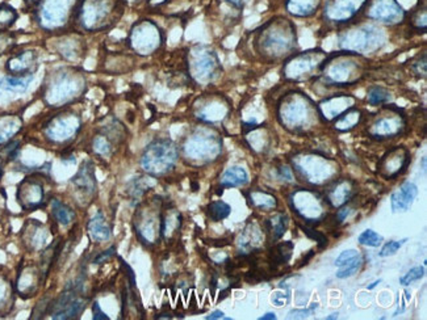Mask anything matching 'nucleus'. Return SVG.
Masks as SVG:
<instances>
[{
  "label": "nucleus",
  "instance_id": "22",
  "mask_svg": "<svg viewBox=\"0 0 427 320\" xmlns=\"http://www.w3.org/2000/svg\"><path fill=\"white\" fill-rule=\"evenodd\" d=\"M229 113V104L222 97H212L206 100L199 110L196 112V117L206 123H217L225 120Z\"/></svg>",
  "mask_w": 427,
  "mask_h": 320
},
{
  "label": "nucleus",
  "instance_id": "56",
  "mask_svg": "<svg viewBox=\"0 0 427 320\" xmlns=\"http://www.w3.org/2000/svg\"><path fill=\"white\" fill-rule=\"evenodd\" d=\"M206 320H215V319H225V320H232V318H228V317H225V314L220 311V310H217V311H213L210 315H208L206 318Z\"/></svg>",
  "mask_w": 427,
  "mask_h": 320
},
{
  "label": "nucleus",
  "instance_id": "2",
  "mask_svg": "<svg viewBox=\"0 0 427 320\" xmlns=\"http://www.w3.org/2000/svg\"><path fill=\"white\" fill-rule=\"evenodd\" d=\"M255 44L263 57L278 60L296 45V28L284 17L272 19L258 31Z\"/></svg>",
  "mask_w": 427,
  "mask_h": 320
},
{
  "label": "nucleus",
  "instance_id": "62",
  "mask_svg": "<svg viewBox=\"0 0 427 320\" xmlns=\"http://www.w3.org/2000/svg\"><path fill=\"white\" fill-rule=\"evenodd\" d=\"M27 4H29V5H36L40 0H24Z\"/></svg>",
  "mask_w": 427,
  "mask_h": 320
},
{
  "label": "nucleus",
  "instance_id": "7",
  "mask_svg": "<svg viewBox=\"0 0 427 320\" xmlns=\"http://www.w3.org/2000/svg\"><path fill=\"white\" fill-rule=\"evenodd\" d=\"M179 150L171 139L158 138L150 142L143 150L141 167L150 176L159 177L169 173L175 167Z\"/></svg>",
  "mask_w": 427,
  "mask_h": 320
},
{
  "label": "nucleus",
  "instance_id": "18",
  "mask_svg": "<svg viewBox=\"0 0 427 320\" xmlns=\"http://www.w3.org/2000/svg\"><path fill=\"white\" fill-rule=\"evenodd\" d=\"M160 223L162 214H153L151 212L140 210L134 218V229L141 243L153 245L157 243L160 236Z\"/></svg>",
  "mask_w": 427,
  "mask_h": 320
},
{
  "label": "nucleus",
  "instance_id": "48",
  "mask_svg": "<svg viewBox=\"0 0 427 320\" xmlns=\"http://www.w3.org/2000/svg\"><path fill=\"white\" fill-rule=\"evenodd\" d=\"M361 256V254L356 251V249H347V251H343L337 259H335V265L337 267H343V265H346L348 264L350 261H352V260L356 259V258H359Z\"/></svg>",
  "mask_w": 427,
  "mask_h": 320
},
{
  "label": "nucleus",
  "instance_id": "20",
  "mask_svg": "<svg viewBox=\"0 0 427 320\" xmlns=\"http://www.w3.org/2000/svg\"><path fill=\"white\" fill-rule=\"evenodd\" d=\"M38 69V54L36 50H23L12 56L7 63L5 70L10 75L25 77V75H36Z\"/></svg>",
  "mask_w": 427,
  "mask_h": 320
},
{
  "label": "nucleus",
  "instance_id": "41",
  "mask_svg": "<svg viewBox=\"0 0 427 320\" xmlns=\"http://www.w3.org/2000/svg\"><path fill=\"white\" fill-rule=\"evenodd\" d=\"M411 24L418 31H422V33L426 32V1H418L417 7L413 10L411 15Z\"/></svg>",
  "mask_w": 427,
  "mask_h": 320
},
{
  "label": "nucleus",
  "instance_id": "14",
  "mask_svg": "<svg viewBox=\"0 0 427 320\" xmlns=\"http://www.w3.org/2000/svg\"><path fill=\"white\" fill-rule=\"evenodd\" d=\"M80 282L71 284L53 302L50 315L53 319H78L87 307V298L80 294Z\"/></svg>",
  "mask_w": 427,
  "mask_h": 320
},
{
  "label": "nucleus",
  "instance_id": "28",
  "mask_svg": "<svg viewBox=\"0 0 427 320\" xmlns=\"http://www.w3.org/2000/svg\"><path fill=\"white\" fill-rule=\"evenodd\" d=\"M50 213H51V217L54 218V221L64 227L70 226L77 218L75 212L67 204L62 202L61 199H51Z\"/></svg>",
  "mask_w": 427,
  "mask_h": 320
},
{
  "label": "nucleus",
  "instance_id": "12",
  "mask_svg": "<svg viewBox=\"0 0 427 320\" xmlns=\"http://www.w3.org/2000/svg\"><path fill=\"white\" fill-rule=\"evenodd\" d=\"M328 54L322 50H309L292 56L283 66V75L289 80H304L319 73Z\"/></svg>",
  "mask_w": 427,
  "mask_h": 320
},
{
  "label": "nucleus",
  "instance_id": "23",
  "mask_svg": "<svg viewBox=\"0 0 427 320\" xmlns=\"http://www.w3.org/2000/svg\"><path fill=\"white\" fill-rule=\"evenodd\" d=\"M418 196V186L411 182L402 184L391 196V208L393 213L408 212Z\"/></svg>",
  "mask_w": 427,
  "mask_h": 320
},
{
  "label": "nucleus",
  "instance_id": "16",
  "mask_svg": "<svg viewBox=\"0 0 427 320\" xmlns=\"http://www.w3.org/2000/svg\"><path fill=\"white\" fill-rule=\"evenodd\" d=\"M364 14L374 21L397 25L406 19V12L397 0H367Z\"/></svg>",
  "mask_w": 427,
  "mask_h": 320
},
{
  "label": "nucleus",
  "instance_id": "55",
  "mask_svg": "<svg viewBox=\"0 0 427 320\" xmlns=\"http://www.w3.org/2000/svg\"><path fill=\"white\" fill-rule=\"evenodd\" d=\"M8 298V290H7V285L5 282L0 281V307L3 306V304L7 301Z\"/></svg>",
  "mask_w": 427,
  "mask_h": 320
},
{
  "label": "nucleus",
  "instance_id": "13",
  "mask_svg": "<svg viewBox=\"0 0 427 320\" xmlns=\"http://www.w3.org/2000/svg\"><path fill=\"white\" fill-rule=\"evenodd\" d=\"M82 127V119L77 113L64 112L53 116L44 125V136L54 145H64L78 136Z\"/></svg>",
  "mask_w": 427,
  "mask_h": 320
},
{
  "label": "nucleus",
  "instance_id": "8",
  "mask_svg": "<svg viewBox=\"0 0 427 320\" xmlns=\"http://www.w3.org/2000/svg\"><path fill=\"white\" fill-rule=\"evenodd\" d=\"M222 150L221 137L210 127H199L184 140L183 153L187 159L197 163L215 160Z\"/></svg>",
  "mask_w": 427,
  "mask_h": 320
},
{
  "label": "nucleus",
  "instance_id": "53",
  "mask_svg": "<svg viewBox=\"0 0 427 320\" xmlns=\"http://www.w3.org/2000/svg\"><path fill=\"white\" fill-rule=\"evenodd\" d=\"M93 315H94L93 317L94 320H110V317L104 311H101V308L97 302L93 304Z\"/></svg>",
  "mask_w": 427,
  "mask_h": 320
},
{
  "label": "nucleus",
  "instance_id": "30",
  "mask_svg": "<svg viewBox=\"0 0 427 320\" xmlns=\"http://www.w3.org/2000/svg\"><path fill=\"white\" fill-rule=\"evenodd\" d=\"M34 80V75L16 77V75H5L0 80V90L12 93H23L27 91Z\"/></svg>",
  "mask_w": 427,
  "mask_h": 320
},
{
  "label": "nucleus",
  "instance_id": "32",
  "mask_svg": "<svg viewBox=\"0 0 427 320\" xmlns=\"http://www.w3.org/2000/svg\"><path fill=\"white\" fill-rule=\"evenodd\" d=\"M48 230L45 229L41 223L33 222L31 225H28V232H27L25 242L32 249H40V248L45 247L48 243Z\"/></svg>",
  "mask_w": 427,
  "mask_h": 320
},
{
  "label": "nucleus",
  "instance_id": "4",
  "mask_svg": "<svg viewBox=\"0 0 427 320\" xmlns=\"http://www.w3.org/2000/svg\"><path fill=\"white\" fill-rule=\"evenodd\" d=\"M364 63L362 54L345 50L328 56L319 73L328 86H352L363 77Z\"/></svg>",
  "mask_w": 427,
  "mask_h": 320
},
{
  "label": "nucleus",
  "instance_id": "36",
  "mask_svg": "<svg viewBox=\"0 0 427 320\" xmlns=\"http://www.w3.org/2000/svg\"><path fill=\"white\" fill-rule=\"evenodd\" d=\"M91 147H93V151L99 156H103V158L110 156L113 151V139H111L107 133L97 134L93 139Z\"/></svg>",
  "mask_w": 427,
  "mask_h": 320
},
{
  "label": "nucleus",
  "instance_id": "54",
  "mask_svg": "<svg viewBox=\"0 0 427 320\" xmlns=\"http://www.w3.org/2000/svg\"><path fill=\"white\" fill-rule=\"evenodd\" d=\"M351 213H352V209H351L350 206H345V208H342L341 210H338V213H337L338 222H343Z\"/></svg>",
  "mask_w": 427,
  "mask_h": 320
},
{
  "label": "nucleus",
  "instance_id": "52",
  "mask_svg": "<svg viewBox=\"0 0 427 320\" xmlns=\"http://www.w3.org/2000/svg\"><path fill=\"white\" fill-rule=\"evenodd\" d=\"M304 230V232L309 236V238H312V239H316V242L319 243V247L322 248V247H325L326 244H328V241H326V238L322 235V234H319L318 231H315V230L308 229V227H302Z\"/></svg>",
  "mask_w": 427,
  "mask_h": 320
},
{
  "label": "nucleus",
  "instance_id": "42",
  "mask_svg": "<svg viewBox=\"0 0 427 320\" xmlns=\"http://www.w3.org/2000/svg\"><path fill=\"white\" fill-rule=\"evenodd\" d=\"M384 242V238L374 230H364L363 232L358 236V243L365 247H374L378 248Z\"/></svg>",
  "mask_w": 427,
  "mask_h": 320
},
{
  "label": "nucleus",
  "instance_id": "11",
  "mask_svg": "<svg viewBox=\"0 0 427 320\" xmlns=\"http://www.w3.org/2000/svg\"><path fill=\"white\" fill-rule=\"evenodd\" d=\"M129 47L138 56H151L163 44V33L151 20L137 21L129 33Z\"/></svg>",
  "mask_w": 427,
  "mask_h": 320
},
{
  "label": "nucleus",
  "instance_id": "5",
  "mask_svg": "<svg viewBox=\"0 0 427 320\" xmlns=\"http://www.w3.org/2000/svg\"><path fill=\"white\" fill-rule=\"evenodd\" d=\"M317 117H321L318 107L306 95L300 92L288 93L279 104L278 119L284 127L292 132L299 133L305 130Z\"/></svg>",
  "mask_w": 427,
  "mask_h": 320
},
{
  "label": "nucleus",
  "instance_id": "63",
  "mask_svg": "<svg viewBox=\"0 0 427 320\" xmlns=\"http://www.w3.org/2000/svg\"><path fill=\"white\" fill-rule=\"evenodd\" d=\"M0 209H1V206H0ZM0 212H1V210H0Z\"/></svg>",
  "mask_w": 427,
  "mask_h": 320
},
{
  "label": "nucleus",
  "instance_id": "61",
  "mask_svg": "<svg viewBox=\"0 0 427 320\" xmlns=\"http://www.w3.org/2000/svg\"><path fill=\"white\" fill-rule=\"evenodd\" d=\"M332 319H338V312H334L332 315H329V317H326V320H332Z\"/></svg>",
  "mask_w": 427,
  "mask_h": 320
},
{
  "label": "nucleus",
  "instance_id": "35",
  "mask_svg": "<svg viewBox=\"0 0 427 320\" xmlns=\"http://www.w3.org/2000/svg\"><path fill=\"white\" fill-rule=\"evenodd\" d=\"M232 213L229 204L223 201H213L206 206V217L213 222H221Z\"/></svg>",
  "mask_w": 427,
  "mask_h": 320
},
{
  "label": "nucleus",
  "instance_id": "38",
  "mask_svg": "<svg viewBox=\"0 0 427 320\" xmlns=\"http://www.w3.org/2000/svg\"><path fill=\"white\" fill-rule=\"evenodd\" d=\"M250 201L253 206L260 210H269L276 206V199L266 192L254 190L250 193Z\"/></svg>",
  "mask_w": 427,
  "mask_h": 320
},
{
  "label": "nucleus",
  "instance_id": "50",
  "mask_svg": "<svg viewBox=\"0 0 427 320\" xmlns=\"http://www.w3.org/2000/svg\"><path fill=\"white\" fill-rule=\"evenodd\" d=\"M114 255H116V245H113L111 248H108L107 251L99 254L95 259H94V261H93V264H95V265L104 264V262H107L108 260L112 259Z\"/></svg>",
  "mask_w": 427,
  "mask_h": 320
},
{
  "label": "nucleus",
  "instance_id": "37",
  "mask_svg": "<svg viewBox=\"0 0 427 320\" xmlns=\"http://www.w3.org/2000/svg\"><path fill=\"white\" fill-rule=\"evenodd\" d=\"M19 19L16 10L10 4H0V32L8 31Z\"/></svg>",
  "mask_w": 427,
  "mask_h": 320
},
{
  "label": "nucleus",
  "instance_id": "31",
  "mask_svg": "<svg viewBox=\"0 0 427 320\" xmlns=\"http://www.w3.org/2000/svg\"><path fill=\"white\" fill-rule=\"evenodd\" d=\"M23 122L15 116L0 117V145H5L21 130Z\"/></svg>",
  "mask_w": 427,
  "mask_h": 320
},
{
  "label": "nucleus",
  "instance_id": "26",
  "mask_svg": "<svg viewBox=\"0 0 427 320\" xmlns=\"http://www.w3.org/2000/svg\"><path fill=\"white\" fill-rule=\"evenodd\" d=\"M322 0H286L285 10L295 17H309L315 15Z\"/></svg>",
  "mask_w": 427,
  "mask_h": 320
},
{
  "label": "nucleus",
  "instance_id": "39",
  "mask_svg": "<svg viewBox=\"0 0 427 320\" xmlns=\"http://www.w3.org/2000/svg\"><path fill=\"white\" fill-rule=\"evenodd\" d=\"M292 251H293V243L292 242H283V243L276 244L272 248V254H271V260L275 261V264H285L288 262V260L292 256Z\"/></svg>",
  "mask_w": 427,
  "mask_h": 320
},
{
  "label": "nucleus",
  "instance_id": "24",
  "mask_svg": "<svg viewBox=\"0 0 427 320\" xmlns=\"http://www.w3.org/2000/svg\"><path fill=\"white\" fill-rule=\"evenodd\" d=\"M44 275V272H41L40 269L34 268V267H27L23 272H20L19 278L16 281L17 293L27 298V297H32L33 294L38 290L40 282H41V275Z\"/></svg>",
  "mask_w": 427,
  "mask_h": 320
},
{
  "label": "nucleus",
  "instance_id": "51",
  "mask_svg": "<svg viewBox=\"0 0 427 320\" xmlns=\"http://www.w3.org/2000/svg\"><path fill=\"white\" fill-rule=\"evenodd\" d=\"M318 307V304H313L310 307L308 308H304V310H292L289 312V318H296V319H304L306 317H309L315 310Z\"/></svg>",
  "mask_w": 427,
  "mask_h": 320
},
{
  "label": "nucleus",
  "instance_id": "58",
  "mask_svg": "<svg viewBox=\"0 0 427 320\" xmlns=\"http://www.w3.org/2000/svg\"><path fill=\"white\" fill-rule=\"evenodd\" d=\"M276 319V315H275V312H267V314H265L263 317H260L259 320H275Z\"/></svg>",
  "mask_w": 427,
  "mask_h": 320
},
{
  "label": "nucleus",
  "instance_id": "9",
  "mask_svg": "<svg viewBox=\"0 0 427 320\" xmlns=\"http://www.w3.org/2000/svg\"><path fill=\"white\" fill-rule=\"evenodd\" d=\"M384 31L379 27L371 23L359 24L341 33L339 46L346 51L364 54L380 49L384 44Z\"/></svg>",
  "mask_w": 427,
  "mask_h": 320
},
{
  "label": "nucleus",
  "instance_id": "21",
  "mask_svg": "<svg viewBox=\"0 0 427 320\" xmlns=\"http://www.w3.org/2000/svg\"><path fill=\"white\" fill-rule=\"evenodd\" d=\"M71 184L84 197H93L95 195L97 183H96L95 167L91 160L83 162L77 175L71 179Z\"/></svg>",
  "mask_w": 427,
  "mask_h": 320
},
{
  "label": "nucleus",
  "instance_id": "45",
  "mask_svg": "<svg viewBox=\"0 0 427 320\" xmlns=\"http://www.w3.org/2000/svg\"><path fill=\"white\" fill-rule=\"evenodd\" d=\"M424 275H425V267H415V268L411 269L406 275H404L400 278V284L406 288L413 282L419 281Z\"/></svg>",
  "mask_w": 427,
  "mask_h": 320
},
{
  "label": "nucleus",
  "instance_id": "10",
  "mask_svg": "<svg viewBox=\"0 0 427 320\" xmlns=\"http://www.w3.org/2000/svg\"><path fill=\"white\" fill-rule=\"evenodd\" d=\"M188 75L197 84L206 86L221 73V63L217 54L206 46H195L188 53Z\"/></svg>",
  "mask_w": 427,
  "mask_h": 320
},
{
  "label": "nucleus",
  "instance_id": "29",
  "mask_svg": "<svg viewBox=\"0 0 427 320\" xmlns=\"http://www.w3.org/2000/svg\"><path fill=\"white\" fill-rule=\"evenodd\" d=\"M247 183H249V175H247L246 169L242 167L228 168L222 173L221 179H220V185L223 189L225 188L243 186Z\"/></svg>",
  "mask_w": 427,
  "mask_h": 320
},
{
  "label": "nucleus",
  "instance_id": "59",
  "mask_svg": "<svg viewBox=\"0 0 427 320\" xmlns=\"http://www.w3.org/2000/svg\"><path fill=\"white\" fill-rule=\"evenodd\" d=\"M5 162H7V159L4 158V155L0 151V179H1V176H3V167H4V163H5Z\"/></svg>",
  "mask_w": 427,
  "mask_h": 320
},
{
  "label": "nucleus",
  "instance_id": "57",
  "mask_svg": "<svg viewBox=\"0 0 427 320\" xmlns=\"http://www.w3.org/2000/svg\"><path fill=\"white\" fill-rule=\"evenodd\" d=\"M226 1L236 8H242L247 3V0H226Z\"/></svg>",
  "mask_w": 427,
  "mask_h": 320
},
{
  "label": "nucleus",
  "instance_id": "17",
  "mask_svg": "<svg viewBox=\"0 0 427 320\" xmlns=\"http://www.w3.org/2000/svg\"><path fill=\"white\" fill-rule=\"evenodd\" d=\"M367 0H326L324 5V17L337 24H346L361 11Z\"/></svg>",
  "mask_w": 427,
  "mask_h": 320
},
{
  "label": "nucleus",
  "instance_id": "40",
  "mask_svg": "<svg viewBox=\"0 0 427 320\" xmlns=\"http://www.w3.org/2000/svg\"><path fill=\"white\" fill-rule=\"evenodd\" d=\"M389 99H391L389 91L380 86L369 87V90L367 92V101L375 107L389 103Z\"/></svg>",
  "mask_w": 427,
  "mask_h": 320
},
{
  "label": "nucleus",
  "instance_id": "27",
  "mask_svg": "<svg viewBox=\"0 0 427 320\" xmlns=\"http://www.w3.org/2000/svg\"><path fill=\"white\" fill-rule=\"evenodd\" d=\"M352 193H354L352 192V183H350L347 180L338 182V183H335V186L328 192L326 201L334 208L343 206L352 197Z\"/></svg>",
  "mask_w": 427,
  "mask_h": 320
},
{
  "label": "nucleus",
  "instance_id": "15",
  "mask_svg": "<svg viewBox=\"0 0 427 320\" xmlns=\"http://www.w3.org/2000/svg\"><path fill=\"white\" fill-rule=\"evenodd\" d=\"M16 201L24 212H34L45 206V185L41 176L31 175L17 185Z\"/></svg>",
  "mask_w": 427,
  "mask_h": 320
},
{
  "label": "nucleus",
  "instance_id": "19",
  "mask_svg": "<svg viewBox=\"0 0 427 320\" xmlns=\"http://www.w3.org/2000/svg\"><path fill=\"white\" fill-rule=\"evenodd\" d=\"M405 127V120L404 116L397 112V113H388L378 117L375 122L371 125L368 129L369 134L378 139H387V138H393L395 136L401 134V132Z\"/></svg>",
  "mask_w": 427,
  "mask_h": 320
},
{
  "label": "nucleus",
  "instance_id": "34",
  "mask_svg": "<svg viewBox=\"0 0 427 320\" xmlns=\"http://www.w3.org/2000/svg\"><path fill=\"white\" fill-rule=\"evenodd\" d=\"M267 231L271 234L273 241L280 239L285 234L289 225V218L284 213L276 214L267 221Z\"/></svg>",
  "mask_w": 427,
  "mask_h": 320
},
{
  "label": "nucleus",
  "instance_id": "25",
  "mask_svg": "<svg viewBox=\"0 0 427 320\" xmlns=\"http://www.w3.org/2000/svg\"><path fill=\"white\" fill-rule=\"evenodd\" d=\"M87 231H88V236L91 241H94L96 243L99 242H107L110 241L112 236V230L110 223L106 221V217L101 210H99L97 213L88 221L87 223Z\"/></svg>",
  "mask_w": 427,
  "mask_h": 320
},
{
  "label": "nucleus",
  "instance_id": "1",
  "mask_svg": "<svg viewBox=\"0 0 427 320\" xmlns=\"http://www.w3.org/2000/svg\"><path fill=\"white\" fill-rule=\"evenodd\" d=\"M124 14V0H80L74 21L90 33L113 27Z\"/></svg>",
  "mask_w": 427,
  "mask_h": 320
},
{
  "label": "nucleus",
  "instance_id": "49",
  "mask_svg": "<svg viewBox=\"0 0 427 320\" xmlns=\"http://www.w3.org/2000/svg\"><path fill=\"white\" fill-rule=\"evenodd\" d=\"M411 70L417 74V75H422L426 77V54H422V60L421 56L417 58V61L411 64Z\"/></svg>",
  "mask_w": 427,
  "mask_h": 320
},
{
  "label": "nucleus",
  "instance_id": "46",
  "mask_svg": "<svg viewBox=\"0 0 427 320\" xmlns=\"http://www.w3.org/2000/svg\"><path fill=\"white\" fill-rule=\"evenodd\" d=\"M408 242V239H402V241H391L387 244L382 245V248L380 249V258H388V256H393L395 252Z\"/></svg>",
  "mask_w": 427,
  "mask_h": 320
},
{
  "label": "nucleus",
  "instance_id": "44",
  "mask_svg": "<svg viewBox=\"0 0 427 320\" xmlns=\"http://www.w3.org/2000/svg\"><path fill=\"white\" fill-rule=\"evenodd\" d=\"M16 45V34L12 32H0V57L14 50Z\"/></svg>",
  "mask_w": 427,
  "mask_h": 320
},
{
  "label": "nucleus",
  "instance_id": "6",
  "mask_svg": "<svg viewBox=\"0 0 427 320\" xmlns=\"http://www.w3.org/2000/svg\"><path fill=\"white\" fill-rule=\"evenodd\" d=\"M80 0H40L34 7V19L42 31L60 32L74 21Z\"/></svg>",
  "mask_w": 427,
  "mask_h": 320
},
{
  "label": "nucleus",
  "instance_id": "43",
  "mask_svg": "<svg viewBox=\"0 0 427 320\" xmlns=\"http://www.w3.org/2000/svg\"><path fill=\"white\" fill-rule=\"evenodd\" d=\"M362 264H363V259H362V256H359V258H356V259L350 261V262L346 264V265L341 267V269L337 272V278H339V280H345V278H350V277L356 275V273L359 272V269H361Z\"/></svg>",
  "mask_w": 427,
  "mask_h": 320
},
{
  "label": "nucleus",
  "instance_id": "47",
  "mask_svg": "<svg viewBox=\"0 0 427 320\" xmlns=\"http://www.w3.org/2000/svg\"><path fill=\"white\" fill-rule=\"evenodd\" d=\"M289 298H291V291L283 285L272 294V302H273V305L278 306V307L286 305L289 302Z\"/></svg>",
  "mask_w": 427,
  "mask_h": 320
},
{
  "label": "nucleus",
  "instance_id": "60",
  "mask_svg": "<svg viewBox=\"0 0 427 320\" xmlns=\"http://www.w3.org/2000/svg\"><path fill=\"white\" fill-rule=\"evenodd\" d=\"M380 282H381V280H378V281H375V282H372L371 285H368V286H367V289L368 290L375 289V288H376V286L379 285Z\"/></svg>",
  "mask_w": 427,
  "mask_h": 320
},
{
  "label": "nucleus",
  "instance_id": "3",
  "mask_svg": "<svg viewBox=\"0 0 427 320\" xmlns=\"http://www.w3.org/2000/svg\"><path fill=\"white\" fill-rule=\"evenodd\" d=\"M86 90V79L73 69H61L44 84L42 99L50 108L66 107L77 101Z\"/></svg>",
  "mask_w": 427,
  "mask_h": 320
},
{
  "label": "nucleus",
  "instance_id": "33",
  "mask_svg": "<svg viewBox=\"0 0 427 320\" xmlns=\"http://www.w3.org/2000/svg\"><path fill=\"white\" fill-rule=\"evenodd\" d=\"M361 119H362L361 110L356 108L351 107L334 120V126L339 132H347V130H351L352 127H355V125L359 123Z\"/></svg>",
  "mask_w": 427,
  "mask_h": 320
}]
</instances>
